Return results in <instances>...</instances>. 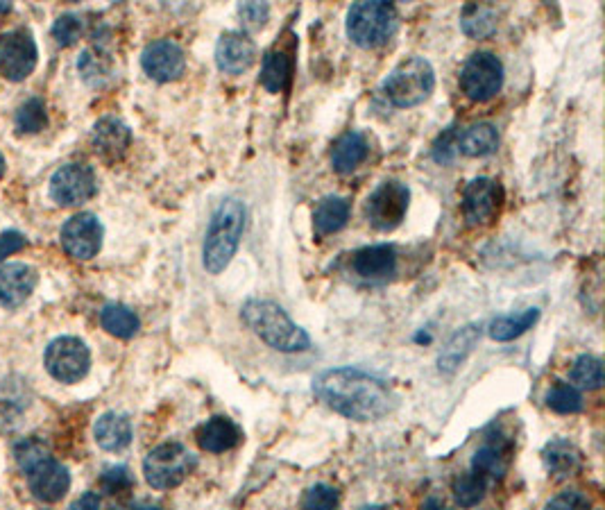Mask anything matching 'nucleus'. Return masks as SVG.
<instances>
[{"mask_svg":"<svg viewBox=\"0 0 605 510\" xmlns=\"http://www.w3.org/2000/svg\"><path fill=\"white\" fill-rule=\"evenodd\" d=\"M313 393L347 420L377 422L395 411L397 395L386 381L359 368H336L313 379Z\"/></svg>","mask_w":605,"mask_h":510,"instance_id":"nucleus-1","label":"nucleus"},{"mask_svg":"<svg viewBox=\"0 0 605 510\" xmlns=\"http://www.w3.org/2000/svg\"><path fill=\"white\" fill-rule=\"evenodd\" d=\"M245 218V204L238 198L223 200L213 211L202 245V266L209 275H220L236 257L245 232Z\"/></svg>","mask_w":605,"mask_h":510,"instance_id":"nucleus-2","label":"nucleus"},{"mask_svg":"<svg viewBox=\"0 0 605 510\" xmlns=\"http://www.w3.org/2000/svg\"><path fill=\"white\" fill-rule=\"evenodd\" d=\"M245 325L257 334L272 350L284 354L306 352L311 338L302 327H297L291 316L279 304L270 300H247L241 309Z\"/></svg>","mask_w":605,"mask_h":510,"instance_id":"nucleus-3","label":"nucleus"},{"mask_svg":"<svg viewBox=\"0 0 605 510\" xmlns=\"http://www.w3.org/2000/svg\"><path fill=\"white\" fill-rule=\"evenodd\" d=\"M399 28V14L395 5L383 0H365L349 7L347 37L359 48H379L388 44Z\"/></svg>","mask_w":605,"mask_h":510,"instance_id":"nucleus-4","label":"nucleus"},{"mask_svg":"<svg viewBox=\"0 0 605 510\" xmlns=\"http://www.w3.org/2000/svg\"><path fill=\"white\" fill-rule=\"evenodd\" d=\"M436 89V71L424 57H408L383 82V93L395 107H417Z\"/></svg>","mask_w":605,"mask_h":510,"instance_id":"nucleus-5","label":"nucleus"},{"mask_svg":"<svg viewBox=\"0 0 605 510\" xmlns=\"http://www.w3.org/2000/svg\"><path fill=\"white\" fill-rule=\"evenodd\" d=\"M195 467H198V458L189 449L180 442H164L146 456L143 474L152 488L173 490L189 479Z\"/></svg>","mask_w":605,"mask_h":510,"instance_id":"nucleus-6","label":"nucleus"},{"mask_svg":"<svg viewBox=\"0 0 605 510\" xmlns=\"http://www.w3.org/2000/svg\"><path fill=\"white\" fill-rule=\"evenodd\" d=\"M504 75L506 71L501 59L494 53H488V50H481L460 68L458 84L460 91L472 102H488L504 87Z\"/></svg>","mask_w":605,"mask_h":510,"instance_id":"nucleus-7","label":"nucleus"},{"mask_svg":"<svg viewBox=\"0 0 605 510\" xmlns=\"http://www.w3.org/2000/svg\"><path fill=\"white\" fill-rule=\"evenodd\" d=\"M411 189L402 182H381L365 202V218L379 232H393L406 220Z\"/></svg>","mask_w":605,"mask_h":510,"instance_id":"nucleus-8","label":"nucleus"},{"mask_svg":"<svg viewBox=\"0 0 605 510\" xmlns=\"http://www.w3.org/2000/svg\"><path fill=\"white\" fill-rule=\"evenodd\" d=\"M44 361L50 377L62 384H75L89 374L91 352L80 338L62 336L48 345Z\"/></svg>","mask_w":605,"mask_h":510,"instance_id":"nucleus-9","label":"nucleus"},{"mask_svg":"<svg viewBox=\"0 0 605 510\" xmlns=\"http://www.w3.org/2000/svg\"><path fill=\"white\" fill-rule=\"evenodd\" d=\"M96 173L87 164H66L50 180V198L59 207H78L96 195Z\"/></svg>","mask_w":605,"mask_h":510,"instance_id":"nucleus-10","label":"nucleus"},{"mask_svg":"<svg viewBox=\"0 0 605 510\" xmlns=\"http://www.w3.org/2000/svg\"><path fill=\"white\" fill-rule=\"evenodd\" d=\"M39 50L32 34L25 30H12L0 37V75L10 82L28 78L37 66Z\"/></svg>","mask_w":605,"mask_h":510,"instance_id":"nucleus-11","label":"nucleus"},{"mask_svg":"<svg viewBox=\"0 0 605 510\" xmlns=\"http://www.w3.org/2000/svg\"><path fill=\"white\" fill-rule=\"evenodd\" d=\"M504 186L490 177H476L463 189V216L470 225H485L504 204Z\"/></svg>","mask_w":605,"mask_h":510,"instance_id":"nucleus-12","label":"nucleus"},{"mask_svg":"<svg viewBox=\"0 0 605 510\" xmlns=\"http://www.w3.org/2000/svg\"><path fill=\"white\" fill-rule=\"evenodd\" d=\"M102 236H105V229L93 214H78L68 218L62 227L64 250L80 261L96 257L102 248Z\"/></svg>","mask_w":605,"mask_h":510,"instance_id":"nucleus-13","label":"nucleus"},{"mask_svg":"<svg viewBox=\"0 0 605 510\" xmlns=\"http://www.w3.org/2000/svg\"><path fill=\"white\" fill-rule=\"evenodd\" d=\"M141 66L155 82H175L186 71V55L180 44L170 39L152 41L141 55Z\"/></svg>","mask_w":605,"mask_h":510,"instance_id":"nucleus-14","label":"nucleus"},{"mask_svg":"<svg viewBox=\"0 0 605 510\" xmlns=\"http://www.w3.org/2000/svg\"><path fill=\"white\" fill-rule=\"evenodd\" d=\"M257 62V44L243 30L220 34L216 44V64L227 75H241Z\"/></svg>","mask_w":605,"mask_h":510,"instance_id":"nucleus-15","label":"nucleus"},{"mask_svg":"<svg viewBox=\"0 0 605 510\" xmlns=\"http://www.w3.org/2000/svg\"><path fill=\"white\" fill-rule=\"evenodd\" d=\"M30 479V490L32 495L46 501V504H55L62 499L68 488H71V474H68L62 463L46 458L44 463H39L34 470L28 474Z\"/></svg>","mask_w":605,"mask_h":510,"instance_id":"nucleus-16","label":"nucleus"},{"mask_svg":"<svg viewBox=\"0 0 605 510\" xmlns=\"http://www.w3.org/2000/svg\"><path fill=\"white\" fill-rule=\"evenodd\" d=\"M37 286V272L28 263H7L0 268V306L16 309L32 295Z\"/></svg>","mask_w":605,"mask_h":510,"instance_id":"nucleus-17","label":"nucleus"},{"mask_svg":"<svg viewBox=\"0 0 605 510\" xmlns=\"http://www.w3.org/2000/svg\"><path fill=\"white\" fill-rule=\"evenodd\" d=\"M295 73V48L275 46L268 50L261 64V87L270 93H284L291 89Z\"/></svg>","mask_w":605,"mask_h":510,"instance_id":"nucleus-18","label":"nucleus"},{"mask_svg":"<svg viewBox=\"0 0 605 510\" xmlns=\"http://www.w3.org/2000/svg\"><path fill=\"white\" fill-rule=\"evenodd\" d=\"M352 268L361 279H370V282H381L395 275L397 270V250L393 245H368L354 252Z\"/></svg>","mask_w":605,"mask_h":510,"instance_id":"nucleus-19","label":"nucleus"},{"mask_svg":"<svg viewBox=\"0 0 605 510\" xmlns=\"http://www.w3.org/2000/svg\"><path fill=\"white\" fill-rule=\"evenodd\" d=\"M243 440V431L234 420L225 415H213L195 431V442L202 452L209 454H225L234 449Z\"/></svg>","mask_w":605,"mask_h":510,"instance_id":"nucleus-20","label":"nucleus"},{"mask_svg":"<svg viewBox=\"0 0 605 510\" xmlns=\"http://www.w3.org/2000/svg\"><path fill=\"white\" fill-rule=\"evenodd\" d=\"M91 141H93V148H96L102 159L118 161L121 157H125L127 148H130L132 132L121 118L107 116V118H100L96 127H93Z\"/></svg>","mask_w":605,"mask_h":510,"instance_id":"nucleus-21","label":"nucleus"},{"mask_svg":"<svg viewBox=\"0 0 605 510\" xmlns=\"http://www.w3.org/2000/svg\"><path fill=\"white\" fill-rule=\"evenodd\" d=\"M481 340L479 325H465L451 336L438 356V370L445 374H454L460 365L467 361V356L474 352V347Z\"/></svg>","mask_w":605,"mask_h":510,"instance_id":"nucleus-22","label":"nucleus"},{"mask_svg":"<svg viewBox=\"0 0 605 510\" xmlns=\"http://www.w3.org/2000/svg\"><path fill=\"white\" fill-rule=\"evenodd\" d=\"M93 438L105 452H123L132 442V422L121 413L100 415L93 427Z\"/></svg>","mask_w":605,"mask_h":510,"instance_id":"nucleus-23","label":"nucleus"},{"mask_svg":"<svg viewBox=\"0 0 605 510\" xmlns=\"http://www.w3.org/2000/svg\"><path fill=\"white\" fill-rule=\"evenodd\" d=\"M368 139L361 132H347L331 148V168L340 175L352 173L368 159Z\"/></svg>","mask_w":605,"mask_h":510,"instance_id":"nucleus-24","label":"nucleus"},{"mask_svg":"<svg viewBox=\"0 0 605 510\" xmlns=\"http://www.w3.org/2000/svg\"><path fill=\"white\" fill-rule=\"evenodd\" d=\"M499 148V132L490 123H476L456 134V150L465 157H488Z\"/></svg>","mask_w":605,"mask_h":510,"instance_id":"nucleus-25","label":"nucleus"},{"mask_svg":"<svg viewBox=\"0 0 605 510\" xmlns=\"http://www.w3.org/2000/svg\"><path fill=\"white\" fill-rule=\"evenodd\" d=\"M349 220V202L345 198H322L313 209V229L318 236H329L340 232Z\"/></svg>","mask_w":605,"mask_h":510,"instance_id":"nucleus-26","label":"nucleus"},{"mask_svg":"<svg viewBox=\"0 0 605 510\" xmlns=\"http://www.w3.org/2000/svg\"><path fill=\"white\" fill-rule=\"evenodd\" d=\"M542 461L549 474L569 476L581 467V452L569 440L556 438L542 449Z\"/></svg>","mask_w":605,"mask_h":510,"instance_id":"nucleus-27","label":"nucleus"},{"mask_svg":"<svg viewBox=\"0 0 605 510\" xmlns=\"http://www.w3.org/2000/svg\"><path fill=\"white\" fill-rule=\"evenodd\" d=\"M540 320V309H526L517 316H499L488 325V334L497 343H510L519 336H524L535 322Z\"/></svg>","mask_w":605,"mask_h":510,"instance_id":"nucleus-28","label":"nucleus"},{"mask_svg":"<svg viewBox=\"0 0 605 510\" xmlns=\"http://www.w3.org/2000/svg\"><path fill=\"white\" fill-rule=\"evenodd\" d=\"M100 322L102 329L107 334H112L116 338H132L136 336V331L141 329V320L132 309H127L123 304H107L105 309L100 311Z\"/></svg>","mask_w":605,"mask_h":510,"instance_id":"nucleus-29","label":"nucleus"},{"mask_svg":"<svg viewBox=\"0 0 605 510\" xmlns=\"http://www.w3.org/2000/svg\"><path fill=\"white\" fill-rule=\"evenodd\" d=\"M508 470V456L506 449L499 445H483L481 449H476V454L472 456V470L474 474L483 476L485 481H497Z\"/></svg>","mask_w":605,"mask_h":510,"instance_id":"nucleus-30","label":"nucleus"},{"mask_svg":"<svg viewBox=\"0 0 605 510\" xmlns=\"http://www.w3.org/2000/svg\"><path fill=\"white\" fill-rule=\"evenodd\" d=\"M463 32L472 39H483L497 28V10L492 5H467L463 16H460Z\"/></svg>","mask_w":605,"mask_h":510,"instance_id":"nucleus-31","label":"nucleus"},{"mask_svg":"<svg viewBox=\"0 0 605 510\" xmlns=\"http://www.w3.org/2000/svg\"><path fill=\"white\" fill-rule=\"evenodd\" d=\"M569 381L574 388L599 390L603 386V363L592 354H583L574 361L569 370Z\"/></svg>","mask_w":605,"mask_h":510,"instance_id":"nucleus-32","label":"nucleus"},{"mask_svg":"<svg viewBox=\"0 0 605 510\" xmlns=\"http://www.w3.org/2000/svg\"><path fill=\"white\" fill-rule=\"evenodd\" d=\"M454 499L460 508H474L488 492V481L474 472L458 474L454 479Z\"/></svg>","mask_w":605,"mask_h":510,"instance_id":"nucleus-33","label":"nucleus"},{"mask_svg":"<svg viewBox=\"0 0 605 510\" xmlns=\"http://www.w3.org/2000/svg\"><path fill=\"white\" fill-rule=\"evenodd\" d=\"M547 406L553 413L574 415L583 411V397L578 393V388L567 384V381H556L547 393Z\"/></svg>","mask_w":605,"mask_h":510,"instance_id":"nucleus-34","label":"nucleus"},{"mask_svg":"<svg viewBox=\"0 0 605 510\" xmlns=\"http://www.w3.org/2000/svg\"><path fill=\"white\" fill-rule=\"evenodd\" d=\"M46 125H48V112L44 100L32 98L28 102H23L19 114H16V132L37 134L41 130H46Z\"/></svg>","mask_w":605,"mask_h":510,"instance_id":"nucleus-35","label":"nucleus"},{"mask_svg":"<svg viewBox=\"0 0 605 510\" xmlns=\"http://www.w3.org/2000/svg\"><path fill=\"white\" fill-rule=\"evenodd\" d=\"M340 492L329 483H315L302 497V510H338Z\"/></svg>","mask_w":605,"mask_h":510,"instance_id":"nucleus-36","label":"nucleus"},{"mask_svg":"<svg viewBox=\"0 0 605 510\" xmlns=\"http://www.w3.org/2000/svg\"><path fill=\"white\" fill-rule=\"evenodd\" d=\"M46 458H50V456H48V449L44 447V442H39L34 438L23 440L21 445L16 447V463H19V467L25 474H30L34 467H37L39 463H44Z\"/></svg>","mask_w":605,"mask_h":510,"instance_id":"nucleus-37","label":"nucleus"},{"mask_svg":"<svg viewBox=\"0 0 605 510\" xmlns=\"http://www.w3.org/2000/svg\"><path fill=\"white\" fill-rule=\"evenodd\" d=\"M82 30H84V25H82L80 16L64 14V16H59L53 25V37L59 46L68 48V46L78 44V39L82 37Z\"/></svg>","mask_w":605,"mask_h":510,"instance_id":"nucleus-38","label":"nucleus"},{"mask_svg":"<svg viewBox=\"0 0 605 510\" xmlns=\"http://www.w3.org/2000/svg\"><path fill=\"white\" fill-rule=\"evenodd\" d=\"M544 510H592V501L583 495L581 490H565L558 492Z\"/></svg>","mask_w":605,"mask_h":510,"instance_id":"nucleus-39","label":"nucleus"},{"mask_svg":"<svg viewBox=\"0 0 605 510\" xmlns=\"http://www.w3.org/2000/svg\"><path fill=\"white\" fill-rule=\"evenodd\" d=\"M238 16L247 30H261L270 19V5L266 3H241Z\"/></svg>","mask_w":605,"mask_h":510,"instance_id":"nucleus-40","label":"nucleus"},{"mask_svg":"<svg viewBox=\"0 0 605 510\" xmlns=\"http://www.w3.org/2000/svg\"><path fill=\"white\" fill-rule=\"evenodd\" d=\"M102 488H105L107 492H112V495H116V492H121L125 488L132 486V479H130V472L125 470V467H112V470H107L105 474H102Z\"/></svg>","mask_w":605,"mask_h":510,"instance_id":"nucleus-41","label":"nucleus"},{"mask_svg":"<svg viewBox=\"0 0 605 510\" xmlns=\"http://www.w3.org/2000/svg\"><path fill=\"white\" fill-rule=\"evenodd\" d=\"M25 245V236L21 232H3L0 234V261L12 257L14 252H19Z\"/></svg>","mask_w":605,"mask_h":510,"instance_id":"nucleus-42","label":"nucleus"},{"mask_svg":"<svg viewBox=\"0 0 605 510\" xmlns=\"http://www.w3.org/2000/svg\"><path fill=\"white\" fill-rule=\"evenodd\" d=\"M68 510H100V497L96 492H84L78 501H73Z\"/></svg>","mask_w":605,"mask_h":510,"instance_id":"nucleus-43","label":"nucleus"},{"mask_svg":"<svg viewBox=\"0 0 605 510\" xmlns=\"http://www.w3.org/2000/svg\"><path fill=\"white\" fill-rule=\"evenodd\" d=\"M420 510H447V508H445V506H442L438 499H426V501H424V504H422V508H420Z\"/></svg>","mask_w":605,"mask_h":510,"instance_id":"nucleus-44","label":"nucleus"},{"mask_svg":"<svg viewBox=\"0 0 605 510\" xmlns=\"http://www.w3.org/2000/svg\"><path fill=\"white\" fill-rule=\"evenodd\" d=\"M359 510H390V508H386V506H363Z\"/></svg>","mask_w":605,"mask_h":510,"instance_id":"nucleus-45","label":"nucleus"},{"mask_svg":"<svg viewBox=\"0 0 605 510\" xmlns=\"http://www.w3.org/2000/svg\"><path fill=\"white\" fill-rule=\"evenodd\" d=\"M3 175H5V157L0 155V177H3Z\"/></svg>","mask_w":605,"mask_h":510,"instance_id":"nucleus-46","label":"nucleus"},{"mask_svg":"<svg viewBox=\"0 0 605 510\" xmlns=\"http://www.w3.org/2000/svg\"><path fill=\"white\" fill-rule=\"evenodd\" d=\"M134 510H161V508H157V506H139V508H134Z\"/></svg>","mask_w":605,"mask_h":510,"instance_id":"nucleus-47","label":"nucleus"},{"mask_svg":"<svg viewBox=\"0 0 605 510\" xmlns=\"http://www.w3.org/2000/svg\"><path fill=\"white\" fill-rule=\"evenodd\" d=\"M116 510H118V508H116Z\"/></svg>","mask_w":605,"mask_h":510,"instance_id":"nucleus-48","label":"nucleus"}]
</instances>
